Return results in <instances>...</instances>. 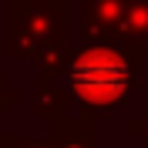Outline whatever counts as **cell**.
I'll use <instances>...</instances> for the list:
<instances>
[{
    "mask_svg": "<svg viewBox=\"0 0 148 148\" xmlns=\"http://www.w3.org/2000/svg\"><path fill=\"white\" fill-rule=\"evenodd\" d=\"M67 88L91 104H111L128 88V64L108 47H91L67 67Z\"/></svg>",
    "mask_w": 148,
    "mask_h": 148,
    "instance_id": "obj_1",
    "label": "cell"
}]
</instances>
